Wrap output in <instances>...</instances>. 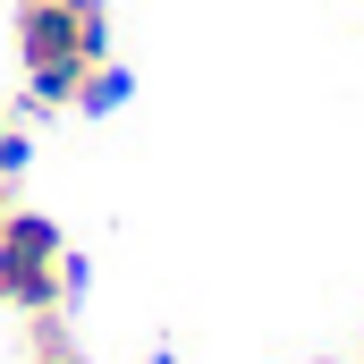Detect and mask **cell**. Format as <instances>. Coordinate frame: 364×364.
<instances>
[{
    "label": "cell",
    "mask_w": 364,
    "mask_h": 364,
    "mask_svg": "<svg viewBox=\"0 0 364 364\" xmlns=\"http://www.w3.org/2000/svg\"><path fill=\"white\" fill-rule=\"evenodd\" d=\"M26 161H34V144H26V136H17V127H9V119H0V178H17V170H26Z\"/></svg>",
    "instance_id": "5b68a950"
},
{
    "label": "cell",
    "mask_w": 364,
    "mask_h": 364,
    "mask_svg": "<svg viewBox=\"0 0 364 364\" xmlns=\"http://www.w3.org/2000/svg\"><path fill=\"white\" fill-rule=\"evenodd\" d=\"M68 246H60V229L43 220V212H0V305H17V314H60L68 305Z\"/></svg>",
    "instance_id": "7a4b0ae2"
},
{
    "label": "cell",
    "mask_w": 364,
    "mask_h": 364,
    "mask_svg": "<svg viewBox=\"0 0 364 364\" xmlns=\"http://www.w3.org/2000/svg\"><path fill=\"white\" fill-rule=\"evenodd\" d=\"M127 68H110V60H93L85 68V85H77V110H119V102H127Z\"/></svg>",
    "instance_id": "3957f363"
},
{
    "label": "cell",
    "mask_w": 364,
    "mask_h": 364,
    "mask_svg": "<svg viewBox=\"0 0 364 364\" xmlns=\"http://www.w3.org/2000/svg\"><path fill=\"white\" fill-rule=\"evenodd\" d=\"M26 68H93L110 60V0H17Z\"/></svg>",
    "instance_id": "6da1fadb"
},
{
    "label": "cell",
    "mask_w": 364,
    "mask_h": 364,
    "mask_svg": "<svg viewBox=\"0 0 364 364\" xmlns=\"http://www.w3.org/2000/svg\"><path fill=\"white\" fill-rule=\"evenodd\" d=\"M153 364H178V356H153Z\"/></svg>",
    "instance_id": "8992f818"
},
{
    "label": "cell",
    "mask_w": 364,
    "mask_h": 364,
    "mask_svg": "<svg viewBox=\"0 0 364 364\" xmlns=\"http://www.w3.org/2000/svg\"><path fill=\"white\" fill-rule=\"evenodd\" d=\"M34 364H77L68 331H60V314H34Z\"/></svg>",
    "instance_id": "277c9868"
}]
</instances>
